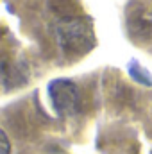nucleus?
<instances>
[{
    "label": "nucleus",
    "mask_w": 152,
    "mask_h": 154,
    "mask_svg": "<svg viewBox=\"0 0 152 154\" xmlns=\"http://www.w3.org/2000/svg\"><path fill=\"white\" fill-rule=\"evenodd\" d=\"M9 149H11V145H9V138H7L5 131H2V154H9Z\"/></svg>",
    "instance_id": "nucleus-3"
},
{
    "label": "nucleus",
    "mask_w": 152,
    "mask_h": 154,
    "mask_svg": "<svg viewBox=\"0 0 152 154\" xmlns=\"http://www.w3.org/2000/svg\"><path fill=\"white\" fill-rule=\"evenodd\" d=\"M56 32L61 48L68 56H82L95 45L91 23L86 18H63Z\"/></svg>",
    "instance_id": "nucleus-1"
},
{
    "label": "nucleus",
    "mask_w": 152,
    "mask_h": 154,
    "mask_svg": "<svg viewBox=\"0 0 152 154\" xmlns=\"http://www.w3.org/2000/svg\"><path fill=\"white\" fill-rule=\"evenodd\" d=\"M48 95L52 100L54 109L61 116L75 115L81 108V97L77 86L68 79H57L52 81L48 86Z\"/></svg>",
    "instance_id": "nucleus-2"
}]
</instances>
